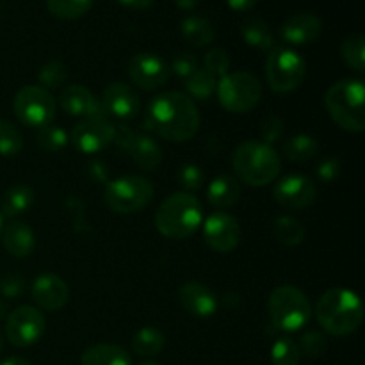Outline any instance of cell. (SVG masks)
<instances>
[{"instance_id": "1", "label": "cell", "mask_w": 365, "mask_h": 365, "mask_svg": "<svg viewBox=\"0 0 365 365\" xmlns=\"http://www.w3.org/2000/svg\"><path fill=\"white\" fill-rule=\"evenodd\" d=\"M145 123L166 141L185 143L198 134L202 118L191 96L180 91H166L148 103Z\"/></svg>"}, {"instance_id": "2", "label": "cell", "mask_w": 365, "mask_h": 365, "mask_svg": "<svg viewBox=\"0 0 365 365\" xmlns=\"http://www.w3.org/2000/svg\"><path fill=\"white\" fill-rule=\"evenodd\" d=\"M319 327L335 337L355 334L364 321V303L359 294L349 289H328L316 305Z\"/></svg>"}, {"instance_id": "3", "label": "cell", "mask_w": 365, "mask_h": 365, "mask_svg": "<svg viewBox=\"0 0 365 365\" xmlns=\"http://www.w3.org/2000/svg\"><path fill=\"white\" fill-rule=\"evenodd\" d=\"M203 223V207L195 195L173 192L155 212V228L160 235L173 241H185L198 232Z\"/></svg>"}, {"instance_id": "4", "label": "cell", "mask_w": 365, "mask_h": 365, "mask_svg": "<svg viewBox=\"0 0 365 365\" xmlns=\"http://www.w3.org/2000/svg\"><path fill=\"white\" fill-rule=\"evenodd\" d=\"M237 180L252 187L273 184L282 170V159L273 146L262 141H245L232 153Z\"/></svg>"}, {"instance_id": "5", "label": "cell", "mask_w": 365, "mask_h": 365, "mask_svg": "<svg viewBox=\"0 0 365 365\" xmlns=\"http://www.w3.org/2000/svg\"><path fill=\"white\" fill-rule=\"evenodd\" d=\"M324 107L342 130L362 132L365 128L364 82L356 78H342L335 82L324 96Z\"/></svg>"}, {"instance_id": "6", "label": "cell", "mask_w": 365, "mask_h": 365, "mask_svg": "<svg viewBox=\"0 0 365 365\" xmlns=\"http://www.w3.org/2000/svg\"><path fill=\"white\" fill-rule=\"evenodd\" d=\"M267 314H269L271 324L277 330L299 331L309 324L312 316V305L302 289L294 285H280L273 289L267 299Z\"/></svg>"}, {"instance_id": "7", "label": "cell", "mask_w": 365, "mask_h": 365, "mask_svg": "<svg viewBox=\"0 0 365 365\" xmlns=\"http://www.w3.org/2000/svg\"><path fill=\"white\" fill-rule=\"evenodd\" d=\"M216 95L220 106L227 113L246 114L259 106L262 98V84L248 71H234L217 81Z\"/></svg>"}, {"instance_id": "8", "label": "cell", "mask_w": 365, "mask_h": 365, "mask_svg": "<svg viewBox=\"0 0 365 365\" xmlns=\"http://www.w3.org/2000/svg\"><path fill=\"white\" fill-rule=\"evenodd\" d=\"M153 185L139 175H125L106 185L103 202L114 214H135L153 200Z\"/></svg>"}, {"instance_id": "9", "label": "cell", "mask_w": 365, "mask_h": 365, "mask_svg": "<svg viewBox=\"0 0 365 365\" xmlns=\"http://www.w3.org/2000/svg\"><path fill=\"white\" fill-rule=\"evenodd\" d=\"M307 77V63L296 50L274 46L266 59V78L271 91L287 95L296 91Z\"/></svg>"}, {"instance_id": "10", "label": "cell", "mask_w": 365, "mask_h": 365, "mask_svg": "<svg viewBox=\"0 0 365 365\" xmlns=\"http://www.w3.org/2000/svg\"><path fill=\"white\" fill-rule=\"evenodd\" d=\"M56 109L53 96L41 86H24L13 100L14 116L29 128H43L52 123Z\"/></svg>"}, {"instance_id": "11", "label": "cell", "mask_w": 365, "mask_h": 365, "mask_svg": "<svg viewBox=\"0 0 365 365\" xmlns=\"http://www.w3.org/2000/svg\"><path fill=\"white\" fill-rule=\"evenodd\" d=\"M45 328V316L38 307L21 305L6 317V337L14 348L34 346L43 337Z\"/></svg>"}, {"instance_id": "12", "label": "cell", "mask_w": 365, "mask_h": 365, "mask_svg": "<svg viewBox=\"0 0 365 365\" xmlns=\"http://www.w3.org/2000/svg\"><path fill=\"white\" fill-rule=\"evenodd\" d=\"M114 134H116V125L107 116H95V118H82L68 135L70 143L77 152L93 155L107 146L113 145Z\"/></svg>"}, {"instance_id": "13", "label": "cell", "mask_w": 365, "mask_h": 365, "mask_svg": "<svg viewBox=\"0 0 365 365\" xmlns=\"http://www.w3.org/2000/svg\"><path fill=\"white\" fill-rule=\"evenodd\" d=\"M127 73L132 84L143 91H157L171 77L170 64L152 52H139L132 56L127 64Z\"/></svg>"}, {"instance_id": "14", "label": "cell", "mask_w": 365, "mask_h": 365, "mask_svg": "<svg viewBox=\"0 0 365 365\" xmlns=\"http://www.w3.org/2000/svg\"><path fill=\"white\" fill-rule=\"evenodd\" d=\"M203 241L217 253L234 252L241 241V225L232 214L216 210L202 223Z\"/></svg>"}, {"instance_id": "15", "label": "cell", "mask_w": 365, "mask_h": 365, "mask_svg": "<svg viewBox=\"0 0 365 365\" xmlns=\"http://www.w3.org/2000/svg\"><path fill=\"white\" fill-rule=\"evenodd\" d=\"M274 202L289 210H302L312 205L317 198V187L307 175L291 173L282 177L273 189Z\"/></svg>"}, {"instance_id": "16", "label": "cell", "mask_w": 365, "mask_h": 365, "mask_svg": "<svg viewBox=\"0 0 365 365\" xmlns=\"http://www.w3.org/2000/svg\"><path fill=\"white\" fill-rule=\"evenodd\" d=\"M31 296L39 310L57 312L66 307L68 299H70V289H68L66 282L57 274L43 273L32 282Z\"/></svg>"}, {"instance_id": "17", "label": "cell", "mask_w": 365, "mask_h": 365, "mask_svg": "<svg viewBox=\"0 0 365 365\" xmlns=\"http://www.w3.org/2000/svg\"><path fill=\"white\" fill-rule=\"evenodd\" d=\"M103 107V113L106 116L118 118L121 121L132 120V118L138 116L139 107V96L134 89L128 84L123 82H113V84L107 86L102 93V98H100Z\"/></svg>"}, {"instance_id": "18", "label": "cell", "mask_w": 365, "mask_h": 365, "mask_svg": "<svg viewBox=\"0 0 365 365\" xmlns=\"http://www.w3.org/2000/svg\"><path fill=\"white\" fill-rule=\"evenodd\" d=\"M182 309L195 317H210L217 312V296L202 282H185L178 291Z\"/></svg>"}, {"instance_id": "19", "label": "cell", "mask_w": 365, "mask_h": 365, "mask_svg": "<svg viewBox=\"0 0 365 365\" xmlns=\"http://www.w3.org/2000/svg\"><path fill=\"white\" fill-rule=\"evenodd\" d=\"M323 32V21L312 13H298L284 21L280 36L285 43L294 46L314 43Z\"/></svg>"}, {"instance_id": "20", "label": "cell", "mask_w": 365, "mask_h": 365, "mask_svg": "<svg viewBox=\"0 0 365 365\" xmlns=\"http://www.w3.org/2000/svg\"><path fill=\"white\" fill-rule=\"evenodd\" d=\"M61 107L66 110L70 116L78 118H95V116H106L103 113L102 102L98 96L93 95L88 88L81 84H71L61 93L59 98Z\"/></svg>"}, {"instance_id": "21", "label": "cell", "mask_w": 365, "mask_h": 365, "mask_svg": "<svg viewBox=\"0 0 365 365\" xmlns=\"http://www.w3.org/2000/svg\"><path fill=\"white\" fill-rule=\"evenodd\" d=\"M2 245L9 255L14 259H25L36 248V237L32 228L24 221H11L2 228Z\"/></svg>"}, {"instance_id": "22", "label": "cell", "mask_w": 365, "mask_h": 365, "mask_svg": "<svg viewBox=\"0 0 365 365\" xmlns=\"http://www.w3.org/2000/svg\"><path fill=\"white\" fill-rule=\"evenodd\" d=\"M125 152H128L130 159L145 171L157 170L163 160V150H160L159 143L150 135L138 134V132H134Z\"/></svg>"}, {"instance_id": "23", "label": "cell", "mask_w": 365, "mask_h": 365, "mask_svg": "<svg viewBox=\"0 0 365 365\" xmlns=\"http://www.w3.org/2000/svg\"><path fill=\"white\" fill-rule=\"evenodd\" d=\"M239 196H241V185H239L237 178L230 177V175L216 177L207 189V200L210 205L220 210L234 207L239 202Z\"/></svg>"}, {"instance_id": "24", "label": "cell", "mask_w": 365, "mask_h": 365, "mask_svg": "<svg viewBox=\"0 0 365 365\" xmlns=\"http://www.w3.org/2000/svg\"><path fill=\"white\" fill-rule=\"evenodd\" d=\"M81 365H132V359L118 344H95L82 353Z\"/></svg>"}, {"instance_id": "25", "label": "cell", "mask_w": 365, "mask_h": 365, "mask_svg": "<svg viewBox=\"0 0 365 365\" xmlns=\"http://www.w3.org/2000/svg\"><path fill=\"white\" fill-rule=\"evenodd\" d=\"M34 189L27 184H14L2 196V216L18 217L27 212L34 203Z\"/></svg>"}, {"instance_id": "26", "label": "cell", "mask_w": 365, "mask_h": 365, "mask_svg": "<svg viewBox=\"0 0 365 365\" xmlns=\"http://www.w3.org/2000/svg\"><path fill=\"white\" fill-rule=\"evenodd\" d=\"M180 32L185 41L191 46H196V48H203V46L210 45L216 38V31H214L212 24L207 18L198 16V14L185 16L180 24Z\"/></svg>"}, {"instance_id": "27", "label": "cell", "mask_w": 365, "mask_h": 365, "mask_svg": "<svg viewBox=\"0 0 365 365\" xmlns=\"http://www.w3.org/2000/svg\"><path fill=\"white\" fill-rule=\"evenodd\" d=\"M241 36L248 46L260 50V52H271L274 48V34L269 25L260 18H248L241 25Z\"/></svg>"}, {"instance_id": "28", "label": "cell", "mask_w": 365, "mask_h": 365, "mask_svg": "<svg viewBox=\"0 0 365 365\" xmlns=\"http://www.w3.org/2000/svg\"><path fill=\"white\" fill-rule=\"evenodd\" d=\"M164 348H166V335L155 327L141 328L132 337V349L135 355L143 356V359L160 355Z\"/></svg>"}, {"instance_id": "29", "label": "cell", "mask_w": 365, "mask_h": 365, "mask_svg": "<svg viewBox=\"0 0 365 365\" xmlns=\"http://www.w3.org/2000/svg\"><path fill=\"white\" fill-rule=\"evenodd\" d=\"M319 152V143L309 134H298L282 145V153L292 163H307Z\"/></svg>"}, {"instance_id": "30", "label": "cell", "mask_w": 365, "mask_h": 365, "mask_svg": "<svg viewBox=\"0 0 365 365\" xmlns=\"http://www.w3.org/2000/svg\"><path fill=\"white\" fill-rule=\"evenodd\" d=\"M274 237L284 246H299L305 241V227L292 216H280L274 220Z\"/></svg>"}, {"instance_id": "31", "label": "cell", "mask_w": 365, "mask_h": 365, "mask_svg": "<svg viewBox=\"0 0 365 365\" xmlns=\"http://www.w3.org/2000/svg\"><path fill=\"white\" fill-rule=\"evenodd\" d=\"M341 56L344 63L356 73L365 71V38L360 32L349 34L341 45Z\"/></svg>"}, {"instance_id": "32", "label": "cell", "mask_w": 365, "mask_h": 365, "mask_svg": "<svg viewBox=\"0 0 365 365\" xmlns=\"http://www.w3.org/2000/svg\"><path fill=\"white\" fill-rule=\"evenodd\" d=\"M95 0H46V9L57 20H77L93 7Z\"/></svg>"}, {"instance_id": "33", "label": "cell", "mask_w": 365, "mask_h": 365, "mask_svg": "<svg viewBox=\"0 0 365 365\" xmlns=\"http://www.w3.org/2000/svg\"><path fill=\"white\" fill-rule=\"evenodd\" d=\"M217 78L210 75L207 70H196L191 77L185 78V95L191 96L192 100H207L216 93Z\"/></svg>"}, {"instance_id": "34", "label": "cell", "mask_w": 365, "mask_h": 365, "mask_svg": "<svg viewBox=\"0 0 365 365\" xmlns=\"http://www.w3.org/2000/svg\"><path fill=\"white\" fill-rule=\"evenodd\" d=\"M68 143H70V135L59 125L50 123L46 127L38 128V134H36V145L43 152H61Z\"/></svg>"}, {"instance_id": "35", "label": "cell", "mask_w": 365, "mask_h": 365, "mask_svg": "<svg viewBox=\"0 0 365 365\" xmlns=\"http://www.w3.org/2000/svg\"><path fill=\"white\" fill-rule=\"evenodd\" d=\"M24 150V135L20 128L7 120H0V155L16 157Z\"/></svg>"}, {"instance_id": "36", "label": "cell", "mask_w": 365, "mask_h": 365, "mask_svg": "<svg viewBox=\"0 0 365 365\" xmlns=\"http://www.w3.org/2000/svg\"><path fill=\"white\" fill-rule=\"evenodd\" d=\"M302 353L298 344L289 337L277 339V342L271 348V362L273 365H299Z\"/></svg>"}, {"instance_id": "37", "label": "cell", "mask_w": 365, "mask_h": 365, "mask_svg": "<svg viewBox=\"0 0 365 365\" xmlns=\"http://www.w3.org/2000/svg\"><path fill=\"white\" fill-rule=\"evenodd\" d=\"M38 81L43 89H56L61 88L68 81V68L61 61H50L43 64L38 73Z\"/></svg>"}, {"instance_id": "38", "label": "cell", "mask_w": 365, "mask_h": 365, "mask_svg": "<svg viewBox=\"0 0 365 365\" xmlns=\"http://www.w3.org/2000/svg\"><path fill=\"white\" fill-rule=\"evenodd\" d=\"M203 70L209 71L214 77H225L230 70V56L223 48H210L203 56Z\"/></svg>"}, {"instance_id": "39", "label": "cell", "mask_w": 365, "mask_h": 365, "mask_svg": "<svg viewBox=\"0 0 365 365\" xmlns=\"http://www.w3.org/2000/svg\"><path fill=\"white\" fill-rule=\"evenodd\" d=\"M299 353L309 359H319L327 351V337L321 331H307L302 339H299Z\"/></svg>"}, {"instance_id": "40", "label": "cell", "mask_w": 365, "mask_h": 365, "mask_svg": "<svg viewBox=\"0 0 365 365\" xmlns=\"http://www.w3.org/2000/svg\"><path fill=\"white\" fill-rule=\"evenodd\" d=\"M178 182L185 189V192L198 191V189H202L203 182H205V173H203L198 164H184L178 171Z\"/></svg>"}, {"instance_id": "41", "label": "cell", "mask_w": 365, "mask_h": 365, "mask_svg": "<svg viewBox=\"0 0 365 365\" xmlns=\"http://www.w3.org/2000/svg\"><path fill=\"white\" fill-rule=\"evenodd\" d=\"M171 73H175L177 77L180 78H187L198 70V57L195 56L192 52H180L173 57L170 66Z\"/></svg>"}, {"instance_id": "42", "label": "cell", "mask_w": 365, "mask_h": 365, "mask_svg": "<svg viewBox=\"0 0 365 365\" xmlns=\"http://www.w3.org/2000/svg\"><path fill=\"white\" fill-rule=\"evenodd\" d=\"M284 135V120L278 116H267L260 125V141L273 146Z\"/></svg>"}, {"instance_id": "43", "label": "cell", "mask_w": 365, "mask_h": 365, "mask_svg": "<svg viewBox=\"0 0 365 365\" xmlns=\"http://www.w3.org/2000/svg\"><path fill=\"white\" fill-rule=\"evenodd\" d=\"M25 292V278L18 273H7L0 278V294L7 299L20 298Z\"/></svg>"}, {"instance_id": "44", "label": "cell", "mask_w": 365, "mask_h": 365, "mask_svg": "<svg viewBox=\"0 0 365 365\" xmlns=\"http://www.w3.org/2000/svg\"><path fill=\"white\" fill-rule=\"evenodd\" d=\"M339 173H341V160L335 159V157L324 159L317 166V178L321 182H334L339 177Z\"/></svg>"}, {"instance_id": "45", "label": "cell", "mask_w": 365, "mask_h": 365, "mask_svg": "<svg viewBox=\"0 0 365 365\" xmlns=\"http://www.w3.org/2000/svg\"><path fill=\"white\" fill-rule=\"evenodd\" d=\"M257 2H259V0H227L228 7L234 11H239V13L253 9V7L257 6Z\"/></svg>"}, {"instance_id": "46", "label": "cell", "mask_w": 365, "mask_h": 365, "mask_svg": "<svg viewBox=\"0 0 365 365\" xmlns=\"http://www.w3.org/2000/svg\"><path fill=\"white\" fill-rule=\"evenodd\" d=\"M121 6L128 7V9H134V11H145L152 6L155 0H118Z\"/></svg>"}, {"instance_id": "47", "label": "cell", "mask_w": 365, "mask_h": 365, "mask_svg": "<svg viewBox=\"0 0 365 365\" xmlns=\"http://www.w3.org/2000/svg\"><path fill=\"white\" fill-rule=\"evenodd\" d=\"M200 0H175V4H177L178 9H184V11H191L195 9L196 6H198Z\"/></svg>"}, {"instance_id": "48", "label": "cell", "mask_w": 365, "mask_h": 365, "mask_svg": "<svg viewBox=\"0 0 365 365\" xmlns=\"http://www.w3.org/2000/svg\"><path fill=\"white\" fill-rule=\"evenodd\" d=\"M0 365H32L27 359H21V356H9V359L2 360Z\"/></svg>"}, {"instance_id": "49", "label": "cell", "mask_w": 365, "mask_h": 365, "mask_svg": "<svg viewBox=\"0 0 365 365\" xmlns=\"http://www.w3.org/2000/svg\"><path fill=\"white\" fill-rule=\"evenodd\" d=\"M7 317V302L4 298H0V321Z\"/></svg>"}, {"instance_id": "50", "label": "cell", "mask_w": 365, "mask_h": 365, "mask_svg": "<svg viewBox=\"0 0 365 365\" xmlns=\"http://www.w3.org/2000/svg\"><path fill=\"white\" fill-rule=\"evenodd\" d=\"M2 228H4V216L2 212H0V232H2Z\"/></svg>"}, {"instance_id": "51", "label": "cell", "mask_w": 365, "mask_h": 365, "mask_svg": "<svg viewBox=\"0 0 365 365\" xmlns=\"http://www.w3.org/2000/svg\"><path fill=\"white\" fill-rule=\"evenodd\" d=\"M4 349V341H2V335H0V353H2Z\"/></svg>"}, {"instance_id": "52", "label": "cell", "mask_w": 365, "mask_h": 365, "mask_svg": "<svg viewBox=\"0 0 365 365\" xmlns=\"http://www.w3.org/2000/svg\"><path fill=\"white\" fill-rule=\"evenodd\" d=\"M141 365H160V364H157V362H145V364H141Z\"/></svg>"}]
</instances>
